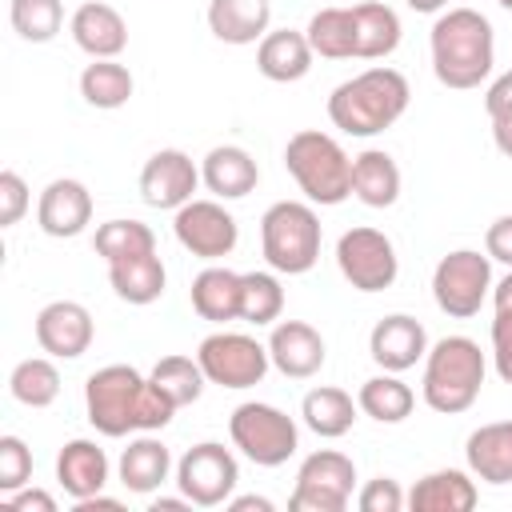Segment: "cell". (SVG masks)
Instances as JSON below:
<instances>
[{"label":"cell","instance_id":"1","mask_svg":"<svg viewBox=\"0 0 512 512\" xmlns=\"http://www.w3.org/2000/svg\"><path fill=\"white\" fill-rule=\"evenodd\" d=\"M84 412L100 436H136L160 432L172 424L176 404L152 384V376L132 364H104L84 380Z\"/></svg>","mask_w":512,"mask_h":512},{"label":"cell","instance_id":"2","mask_svg":"<svg viewBox=\"0 0 512 512\" xmlns=\"http://www.w3.org/2000/svg\"><path fill=\"white\" fill-rule=\"evenodd\" d=\"M428 52H432L436 80L452 92H468V88H480L492 76L496 32H492L488 16L476 12V8H444L432 20Z\"/></svg>","mask_w":512,"mask_h":512},{"label":"cell","instance_id":"3","mask_svg":"<svg viewBox=\"0 0 512 512\" xmlns=\"http://www.w3.org/2000/svg\"><path fill=\"white\" fill-rule=\"evenodd\" d=\"M408 100H412L408 76L388 64H372L332 88L328 120L344 136H380L408 112Z\"/></svg>","mask_w":512,"mask_h":512},{"label":"cell","instance_id":"4","mask_svg":"<svg viewBox=\"0 0 512 512\" xmlns=\"http://www.w3.org/2000/svg\"><path fill=\"white\" fill-rule=\"evenodd\" d=\"M488 376V360L472 336H444L428 344L424 356V376H420V396L432 412L440 416H460L480 400Z\"/></svg>","mask_w":512,"mask_h":512},{"label":"cell","instance_id":"5","mask_svg":"<svg viewBox=\"0 0 512 512\" xmlns=\"http://www.w3.org/2000/svg\"><path fill=\"white\" fill-rule=\"evenodd\" d=\"M284 168L296 180V188L308 196V204L336 208L352 196V156L344 144L320 128H300L284 144Z\"/></svg>","mask_w":512,"mask_h":512},{"label":"cell","instance_id":"6","mask_svg":"<svg viewBox=\"0 0 512 512\" xmlns=\"http://www.w3.org/2000/svg\"><path fill=\"white\" fill-rule=\"evenodd\" d=\"M320 216L308 200H276L260 216V252L272 272L304 276L320 260Z\"/></svg>","mask_w":512,"mask_h":512},{"label":"cell","instance_id":"7","mask_svg":"<svg viewBox=\"0 0 512 512\" xmlns=\"http://www.w3.org/2000/svg\"><path fill=\"white\" fill-rule=\"evenodd\" d=\"M228 436H232V448H240V456L252 460L256 468H280L300 448L296 420L284 408L264 404V400L236 404L228 416Z\"/></svg>","mask_w":512,"mask_h":512},{"label":"cell","instance_id":"8","mask_svg":"<svg viewBox=\"0 0 512 512\" xmlns=\"http://www.w3.org/2000/svg\"><path fill=\"white\" fill-rule=\"evenodd\" d=\"M492 296V256L476 248H452L432 268V300L452 320H472Z\"/></svg>","mask_w":512,"mask_h":512},{"label":"cell","instance_id":"9","mask_svg":"<svg viewBox=\"0 0 512 512\" xmlns=\"http://www.w3.org/2000/svg\"><path fill=\"white\" fill-rule=\"evenodd\" d=\"M356 492V464L336 448L308 452L296 468L288 512H344Z\"/></svg>","mask_w":512,"mask_h":512},{"label":"cell","instance_id":"10","mask_svg":"<svg viewBox=\"0 0 512 512\" xmlns=\"http://www.w3.org/2000/svg\"><path fill=\"white\" fill-rule=\"evenodd\" d=\"M196 360H200L208 384L232 388V392L256 388V384L268 376V368H272L268 344H260V340L248 336V332H228V328L204 336L200 348H196Z\"/></svg>","mask_w":512,"mask_h":512},{"label":"cell","instance_id":"11","mask_svg":"<svg viewBox=\"0 0 512 512\" xmlns=\"http://www.w3.org/2000/svg\"><path fill=\"white\" fill-rule=\"evenodd\" d=\"M336 268L356 292H384L400 276V256L380 228L356 224L336 240Z\"/></svg>","mask_w":512,"mask_h":512},{"label":"cell","instance_id":"12","mask_svg":"<svg viewBox=\"0 0 512 512\" xmlns=\"http://www.w3.org/2000/svg\"><path fill=\"white\" fill-rule=\"evenodd\" d=\"M172 236L184 252H192L196 260H224L232 256V248L240 244V224L236 216L224 208V200H188L172 212Z\"/></svg>","mask_w":512,"mask_h":512},{"label":"cell","instance_id":"13","mask_svg":"<svg viewBox=\"0 0 512 512\" xmlns=\"http://www.w3.org/2000/svg\"><path fill=\"white\" fill-rule=\"evenodd\" d=\"M240 484V464L232 456V448L216 444V440H200L192 444L180 460H176V488L196 504V508H220L228 504V496Z\"/></svg>","mask_w":512,"mask_h":512},{"label":"cell","instance_id":"14","mask_svg":"<svg viewBox=\"0 0 512 512\" xmlns=\"http://www.w3.org/2000/svg\"><path fill=\"white\" fill-rule=\"evenodd\" d=\"M200 184L204 180H200L196 160L180 148H160L140 168V200L160 212H176L180 204H188Z\"/></svg>","mask_w":512,"mask_h":512},{"label":"cell","instance_id":"15","mask_svg":"<svg viewBox=\"0 0 512 512\" xmlns=\"http://www.w3.org/2000/svg\"><path fill=\"white\" fill-rule=\"evenodd\" d=\"M36 344L56 360H80L92 348L96 324L80 300H52L36 312Z\"/></svg>","mask_w":512,"mask_h":512},{"label":"cell","instance_id":"16","mask_svg":"<svg viewBox=\"0 0 512 512\" xmlns=\"http://www.w3.org/2000/svg\"><path fill=\"white\" fill-rule=\"evenodd\" d=\"M36 224L44 236L52 240H72L92 224V192L84 180L72 176H56L44 184L40 200H36Z\"/></svg>","mask_w":512,"mask_h":512},{"label":"cell","instance_id":"17","mask_svg":"<svg viewBox=\"0 0 512 512\" xmlns=\"http://www.w3.org/2000/svg\"><path fill=\"white\" fill-rule=\"evenodd\" d=\"M368 356L376 360L380 372H408L428 356V332L416 316L392 312L372 324L368 332Z\"/></svg>","mask_w":512,"mask_h":512},{"label":"cell","instance_id":"18","mask_svg":"<svg viewBox=\"0 0 512 512\" xmlns=\"http://www.w3.org/2000/svg\"><path fill=\"white\" fill-rule=\"evenodd\" d=\"M268 356H272V368L280 376L312 380L324 368L328 348H324V336L308 320H276L268 332Z\"/></svg>","mask_w":512,"mask_h":512},{"label":"cell","instance_id":"19","mask_svg":"<svg viewBox=\"0 0 512 512\" xmlns=\"http://www.w3.org/2000/svg\"><path fill=\"white\" fill-rule=\"evenodd\" d=\"M68 32L76 40L80 52H88L92 60H116L124 48H128V24L124 16L104 4V0H84L72 20H68Z\"/></svg>","mask_w":512,"mask_h":512},{"label":"cell","instance_id":"20","mask_svg":"<svg viewBox=\"0 0 512 512\" xmlns=\"http://www.w3.org/2000/svg\"><path fill=\"white\" fill-rule=\"evenodd\" d=\"M116 476H120V484L128 492L152 496L168 476H176V464H172V452H168V444L160 436L136 432L128 440V448L120 452V460H116Z\"/></svg>","mask_w":512,"mask_h":512},{"label":"cell","instance_id":"21","mask_svg":"<svg viewBox=\"0 0 512 512\" xmlns=\"http://www.w3.org/2000/svg\"><path fill=\"white\" fill-rule=\"evenodd\" d=\"M200 180L216 200H244L260 184V164L240 144H216L200 160Z\"/></svg>","mask_w":512,"mask_h":512},{"label":"cell","instance_id":"22","mask_svg":"<svg viewBox=\"0 0 512 512\" xmlns=\"http://www.w3.org/2000/svg\"><path fill=\"white\" fill-rule=\"evenodd\" d=\"M108 476H112V464L96 440H68L56 456V484L64 488V496H72V504L104 492Z\"/></svg>","mask_w":512,"mask_h":512},{"label":"cell","instance_id":"23","mask_svg":"<svg viewBox=\"0 0 512 512\" xmlns=\"http://www.w3.org/2000/svg\"><path fill=\"white\" fill-rule=\"evenodd\" d=\"M480 504L476 476L464 468H436L408 488L412 512H472Z\"/></svg>","mask_w":512,"mask_h":512},{"label":"cell","instance_id":"24","mask_svg":"<svg viewBox=\"0 0 512 512\" xmlns=\"http://www.w3.org/2000/svg\"><path fill=\"white\" fill-rule=\"evenodd\" d=\"M312 44L304 32L296 28H272L260 44H256V68L264 80L272 84H296L312 72Z\"/></svg>","mask_w":512,"mask_h":512},{"label":"cell","instance_id":"25","mask_svg":"<svg viewBox=\"0 0 512 512\" xmlns=\"http://www.w3.org/2000/svg\"><path fill=\"white\" fill-rule=\"evenodd\" d=\"M240 292H244V272H232L224 264H208L192 276L188 300H192V312L200 320L228 324V320H240Z\"/></svg>","mask_w":512,"mask_h":512},{"label":"cell","instance_id":"26","mask_svg":"<svg viewBox=\"0 0 512 512\" xmlns=\"http://www.w3.org/2000/svg\"><path fill=\"white\" fill-rule=\"evenodd\" d=\"M272 0H208V32L220 44H260L272 28Z\"/></svg>","mask_w":512,"mask_h":512},{"label":"cell","instance_id":"27","mask_svg":"<svg viewBox=\"0 0 512 512\" xmlns=\"http://www.w3.org/2000/svg\"><path fill=\"white\" fill-rule=\"evenodd\" d=\"M468 472L484 484H512V420L480 424L464 444Z\"/></svg>","mask_w":512,"mask_h":512},{"label":"cell","instance_id":"28","mask_svg":"<svg viewBox=\"0 0 512 512\" xmlns=\"http://www.w3.org/2000/svg\"><path fill=\"white\" fill-rule=\"evenodd\" d=\"M356 412H360V404L352 400V392H344V388H336V384H320V388L304 392V400H300V420H304V428L316 432L320 440H340V436H348L352 424H356Z\"/></svg>","mask_w":512,"mask_h":512},{"label":"cell","instance_id":"29","mask_svg":"<svg viewBox=\"0 0 512 512\" xmlns=\"http://www.w3.org/2000/svg\"><path fill=\"white\" fill-rule=\"evenodd\" d=\"M400 164L384 148H364L352 156V196L368 208H392L400 200Z\"/></svg>","mask_w":512,"mask_h":512},{"label":"cell","instance_id":"30","mask_svg":"<svg viewBox=\"0 0 512 512\" xmlns=\"http://www.w3.org/2000/svg\"><path fill=\"white\" fill-rule=\"evenodd\" d=\"M352 24H356V60H388L400 48V32H404L400 16L380 0L352 4Z\"/></svg>","mask_w":512,"mask_h":512},{"label":"cell","instance_id":"31","mask_svg":"<svg viewBox=\"0 0 512 512\" xmlns=\"http://www.w3.org/2000/svg\"><path fill=\"white\" fill-rule=\"evenodd\" d=\"M108 284L124 304L144 308V304H156L164 296L168 268H164V260L156 252H144V256L120 260V264H108Z\"/></svg>","mask_w":512,"mask_h":512},{"label":"cell","instance_id":"32","mask_svg":"<svg viewBox=\"0 0 512 512\" xmlns=\"http://www.w3.org/2000/svg\"><path fill=\"white\" fill-rule=\"evenodd\" d=\"M356 404L364 416H372L376 424H400L412 416L416 408V392L400 380V372H380V376H368L356 392Z\"/></svg>","mask_w":512,"mask_h":512},{"label":"cell","instance_id":"33","mask_svg":"<svg viewBox=\"0 0 512 512\" xmlns=\"http://www.w3.org/2000/svg\"><path fill=\"white\" fill-rule=\"evenodd\" d=\"M308 44L316 56L324 60H356V24H352V8H320L312 12L308 28H304Z\"/></svg>","mask_w":512,"mask_h":512},{"label":"cell","instance_id":"34","mask_svg":"<svg viewBox=\"0 0 512 512\" xmlns=\"http://www.w3.org/2000/svg\"><path fill=\"white\" fill-rule=\"evenodd\" d=\"M132 92H136V80L120 60H92L80 72V96H84V104H92L100 112L124 108L132 100Z\"/></svg>","mask_w":512,"mask_h":512},{"label":"cell","instance_id":"35","mask_svg":"<svg viewBox=\"0 0 512 512\" xmlns=\"http://www.w3.org/2000/svg\"><path fill=\"white\" fill-rule=\"evenodd\" d=\"M8 392L24 408H48V404H56V396H60L56 356H28V360H20L12 368V376H8Z\"/></svg>","mask_w":512,"mask_h":512},{"label":"cell","instance_id":"36","mask_svg":"<svg viewBox=\"0 0 512 512\" xmlns=\"http://www.w3.org/2000/svg\"><path fill=\"white\" fill-rule=\"evenodd\" d=\"M96 256H104V264H120L144 252H156V232L144 220H104L92 236Z\"/></svg>","mask_w":512,"mask_h":512},{"label":"cell","instance_id":"37","mask_svg":"<svg viewBox=\"0 0 512 512\" xmlns=\"http://www.w3.org/2000/svg\"><path fill=\"white\" fill-rule=\"evenodd\" d=\"M148 376H152V384H156L176 408L196 404L200 392H204V384H208V376H204V368H200L196 356H164V360H156V368H152Z\"/></svg>","mask_w":512,"mask_h":512},{"label":"cell","instance_id":"38","mask_svg":"<svg viewBox=\"0 0 512 512\" xmlns=\"http://www.w3.org/2000/svg\"><path fill=\"white\" fill-rule=\"evenodd\" d=\"M12 32L28 44H48L64 28V0H12L8 4Z\"/></svg>","mask_w":512,"mask_h":512},{"label":"cell","instance_id":"39","mask_svg":"<svg viewBox=\"0 0 512 512\" xmlns=\"http://www.w3.org/2000/svg\"><path fill=\"white\" fill-rule=\"evenodd\" d=\"M284 312V288L276 272H244V292H240V320L268 328Z\"/></svg>","mask_w":512,"mask_h":512},{"label":"cell","instance_id":"40","mask_svg":"<svg viewBox=\"0 0 512 512\" xmlns=\"http://www.w3.org/2000/svg\"><path fill=\"white\" fill-rule=\"evenodd\" d=\"M32 484V448L20 436H0V496Z\"/></svg>","mask_w":512,"mask_h":512},{"label":"cell","instance_id":"41","mask_svg":"<svg viewBox=\"0 0 512 512\" xmlns=\"http://www.w3.org/2000/svg\"><path fill=\"white\" fill-rule=\"evenodd\" d=\"M404 504H408V492L392 476H376L356 492V508L360 512H400Z\"/></svg>","mask_w":512,"mask_h":512},{"label":"cell","instance_id":"42","mask_svg":"<svg viewBox=\"0 0 512 512\" xmlns=\"http://www.w3.org/2000/svg\"><path fill=\"white\" fill-rule=\"evenodd\" d=\"M28 208H32V192H28L24 176L12 172V168H4V172H0V228L20 224Z\"/></svg>","mask_w":512,"mask_h":512},{"label":"cell","instance_id":"43","mask_svg":"<svg viewBox=\"0 0 512 512\" xmlns=\"http://www.w3.org/2000/svg\"><path fill=\"white\" fill-rule=\"evenodd\" d=\"M492 368L504 384H512V308H496L492 320Z\"/></svg>","mask_w":512,"mask_h":512},{"label":"cell","instance_id":"44","mask_svg":"<svg viewBox=\"0 0 512 512\" xmlns=\"http://www.w3.org/2000/svg\"><path fill=\"white\" fill-rule=\"evenodd\" d=\"M0 504H4L8 512H56V496H52V492H44V488H32V484H24V488L8 492Z\"/></svg>","mask_w":512,"mask_h":512},{"label":"cell","instance_id":"45","mask_svg":"<svg viewBox=\"0 0 512 512\" xmlns=\"http://www.w3.org/2000/svg\"><path fill=\"white\" fill-rule=\"evenodd\" d=\"M484 252H488L492 260H500V264L512 268V212H508V216H496V220L488 224V232H484Z\"/></svg>","mask_w":512,"mask_h":512},{"label":"cell","instance_id":"46","mask_svg":"<svg viewBox=\"0 0 512 512\" xmlns=\"http://www.w3.org/2000/svg\"><path fill=\"white\" fill-rule=\"evenodd\" d=\"M484 112H488V120L512 112V68L500 72V76L488 84V92H484Z\"/></svg>","mask_w":512,"mask_h":512},{"label":"cell","instance_id":"47","mask_svg":"<svg viewBox=\"0 0 512 512\" xmlns=\"http://www.w3.org/2000/svg\"><path fill=\"white\" fill-rule=\"evenodd\" d=\"M492 144H496V152H500V156H508V160H512V112L492 120Z\"/></svg>","mask_w":512,"mask_h":512},{"label":"cell","instance_id":"48","mask_svg":"<svg viewBox=\"0 0 512 512\" xmlns=\"http://www.w3.org/2000/svg\"><path fill=\"white\" fill-rule=\"evenodd\" d=\"M224 508H228V512H272L276 504H272L268 496H252V492H248V496H228Z\"/></svg>","mask_w":512,"mask_h":512},{"label":"cell","instance_id":"49","mask_svg":"<svg viewBox=\"0 0 512 512\" xmlns=\"http://www.w3.org/2000/svg\"><path fill=\"white\" fill-rule=\"evenodd\" d=\"M148 508H152V512H192L196 504H192V500L180 492V496H156Z\"/></svg>","mask_w":512,"mask_h":512},{"label":"cell","instance_id":"50","mask_svg":"<svg viewBox=\"0 0 512 512\" xmlns=\"http://www.w3.org/2000/svg\"><path fill=\"white\" fill-rule=\"evenodd\" d=\"M96 508H108V512H120L124 504H120L116 496H104V492H96V496H88V500H76V512H96Z\"/></svg>","mask_w":512,"mask_h":512},{"label":"cell","instance_id":"51","mask_svg":"<svg viewBox=\"0 0 512 512\" xmlns=\"http://www.w3.org/2000/svg\"><path fill=\"white\" fill-rule=\"evenodd\" d=\"M492 308H512V268L500 284H492Z\"/></svg>","mask_w":512,"mask_h":512},{"label":"cell","instance_id":"52","mask_svg":"<svg viewBox=\"0 0 512 512\" xmlns=\"http://www.w3.org/2000/svg\"><path fill=\"white\" fill-rule=\"evenodd\" d=\"M412 12H424V16H440L448 8V0H404Z\"/></svg>","mask_w":512,"mask_h":512},{"label":"cell","instance_id":"53","mask_svg":"<svg viewBox=\"0 0 512 512\" xmlns=\"http://www.w3.org/2000/svg\"><path fill=\"white\" fill-rule=\"evenodd\" d=\"M496 4H500V8H508V12H512V0H496Z\"/></svg>","mask_w":512,"mask_h":512}]
</instances>
